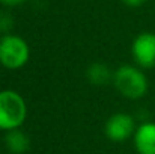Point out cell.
<instances>
[{"label": "cell", "mask_w": 155, "mask_h": 154, "mask_svg": "<svg viewBox=\"0 0 155 154\" xmlns=\"http://www.w3.org/2000/svg\"><path fill=\"white\" fill-rule=\"evenodd\" d=\"M113 85L120 95L130 100L143 98L149 89L146 74L137 65H120L113 73Z\"/></svg>", "instance_id": "cell-1"}, {"label": "cell", "mask_w": 155, "mask_h": 154, "mask_svg": "<svg viewBox=\"0 0 155 154\" xmlns=\"http://www.w3.org/2000/svg\"><path fill=\"white\" fill-rule=\"evenodd\" d=\"M27 118V104L23 95L14 89L0 91V130L20 128Z\"/></svg>", "instance_id": "cell-2"}, {"label": "cell", "mask_w": 155, "mask_h": 154, "mask_svg": "<svg viewBox=\"0 0 155 154\" xmlns=\"http://www.w3.org/2000/svg\"><path fill=\"white\" fill-rule=\"evenodd\" d=\"M30 57L27 41L18 35L8 33L0 36V65L6 70L23 68Z\"/></svg>", "instance_id": "cell-3"}, {"label": "cell", "mask_w": 155, "mask_h": 154, "mask_svg": "<svg viewBox=\"0 0 155 154\" xmlns=\"http://www.w3.org/2000/svg\"><path fill=\"white\" fill-rule=\"evenodd\" d=\"M137 125H136V118L130 113L125 112H117L113 113L104 127V133L107 136V139L113 141V142H124L128 138L134 136Z\"/></svg>", "instance_id": "cell-4"}, {"label": "cell", "mask_w": 155, "mask_h": 154, "mask_svg": "<svg viewBox=\"0 0 155 154\" xmlns=\"http://www.w3.org/2000/svg\"><path fill=\"white\" fill-rule=\"evenodd\" d=\"M131 56L137 67L149 70L155 67V33L142 32L131 44Z\"/></svg>", "instance_id": "cell-5"}, {"label": "cell", "mask_w": 155, "mask_h": 154, "mask_svg": "<svg viewBox=\"0 0 155 154\" xmlns=\"http://www.w3.org/2000/svg\"><path fill=\"white\" fill-rule=\"evenodd\" d=\"M134 148L139 154H155V122L145 121L137 125L133 136Z\"/></svg>", "instance_id": "cell-6"}, {"label": "cell", "mask_w": 155, "mask_h": 154, "mask_svg": "<svg viewBox=\"0 0 155 154\" xmlns=\"http://www.w3.org/2000/svg\"><path fill=\"white\" fill-rule=\"evenodd\" d=\"M5 145L11 154H24L30 147V139L23 130L15 128V130L6 132Z\"/></svg>", "instance_id": "cell-7"}, {"label": "cell", "mask_w": 155, "mask_h": 154, "mask_svg": "<svg viewBox=\"0 0 155 154\" xmlns=\"http://www.w3.org/2000/svg\"><path fill=\"white\" fill-rule=\"evenodd\" d=\"M86 77H87V80L92 85H97V86H104V85L113 82V73H111V70L105 63H103V62L92 63L87 68V71H86Z\"/></svg>", "instance_id": "cell-8"}, {"label": "cell", "mask_w": 155, "mask_h": 154, "mask_svg": "<svg viewBox=\"0 0 155 154\" xmlns=\"http://www.w3.org/2000/svg\"><path fill=\"white\" fill-rule=\"evenodd\" d=\"M14 24H15V20L12 14L8 11H2L0 12V33L3 35L11 33V30L14 29Z\"/></svg>", "instance_id": "cell-9"}, {"label": "cell", "mask_w": 155, "mask_h": 154, "mask_svg": "<svg viewBox=\"0 0 155 154\" xmlns=\"http://www.w3.org/2000/svg\"><path fill=\"white\" fill-rule=\"evenodd\" d=\"M26 0H0V5L6 6V8H14V6H20L23 5Z\"/></svg>", "instance_id": "cell-10"}, {"label": "cell", "mask_w": 155, "mask_h": 154, "mask_svg": "<svg viewBox=\"0 0 155 154\" xmlns=\"http://www.w3.org/2000/svg\"><path fill=\"white\" fill-rule=\"evenodd\" d=\"M120 2L125 3L127 6H130V8H139V6L145 5L148 0H120Z\"/></svg>", "instance_id": "cell-11"}]
</instances>
